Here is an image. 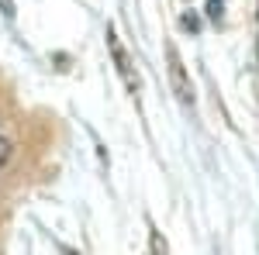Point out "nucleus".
Segmentation results:
<instances>
[{"instance_id": "obj_1", "label": "nucleus", "mask_w": 259, "mask_h": 255, "mask_svg": "<svg viewBox=\"0 0 259 255\" xmlns=\"http://www.w3.org/2000/svg\"><path fill=\"white\" fill-rule=\"evenodd\" d=\"M166 69H169V83H173L177 100L183 107H194V83H190V73H187V66H183L173 41H166Z\"/></svg>"}, {"instance_id": "obj_2", "label": "nucleus", "mask_w": 259, "mask_h": 255, "mask_svg": "<svg viewBox=\"0 0 259 255\" xmlns=\"http://www.w3.org/2000/svg\"><path fill=\"white\" fill-rule=\"evenodd\" d=\"M107 48H111V59H114V66H118V76L124 79L128 93H139V73H135V66H132V59H128V52H124L121 38L111 31V28H107Z\"/></svg>"}, {"instance_id": "obj_3", "label": "nucleus", "mask_w": 259, "mask_h": 255, "mask_svg": "<svg viewBox=\"0 0 259 255\" xmlns=\"http://www.w3.org/2000/svg\"><path fill=\"white\" fill-rule=\"evenodd\" d=\"M149 245H152V255H169V245H166V238H162L159 231H152Z\"/></svg>"}, {"instance_id": "obj_4", "label": "nucleus", "mask_w": 259, "mask_h": 255, "mask_svg": "<svg viewBox=\"0 0 259 255\" xmlns=\"http://www.w3.org/2000/svg\"><path fill=\"white\" fill-rule=\"evenodd\" d=\"M204 11H207V18H211V21L225 18V4H221V0H207V7H204Z\"/></svg>"}, {"instance_id": "obj_5", "label": "nucleus", "mask_w": 259, "mask_h": 255, "mask_svg": "<svg viewBox=\"0 0 259 255\" xmlns=\"http://www.w3.org/2000/svg\"><path fill=\"white\" fill-rule=\"evenodd\" d=\"M180 24H183L187 31H200V18H197V14H183V18H180Z\"/></svg>"}, {"instance_id": "obj_6", "label": "nucleus", "mask_w": 259, "mask_h": 255, "mask_svg": "<svg viewBox=\"0 0 259 255\" xmlns=\"http://www.w3.org/2000/svg\"><path fill=\"white\" fill-rule=\"evenodd\" d=\"M0 11H4V18H14V0H0Z\"/></svg>"}, {"instance_id": "obj_7", "label": "nucleus", "mask_w": 259, "mask_h": 255, "mask_svg": "<svg viewBox=\"0 0 259 255\" xmlns=\"http://www.w3.org/2000/svg\"><path fill=\"white\" fill-rule=\"evenodd\" d=\"M7 159H11V145H7V141H4V138H0V166H4V162H7Z\"/></svg>"}, {"instance_id": "obj_8", "label": "nucleus", "mask_w": 259, "mask_h": 255, "mask_svg": "<svg viewBox=\"0 0 259 255\" xmlns=\"http://www.w3.org/2000/svg\"><path fill=\"white\" fill-rule=\"evenodd\" d=\"M66 255H80V252H73V248H66Z\"/></svg>"}]
</instances>
